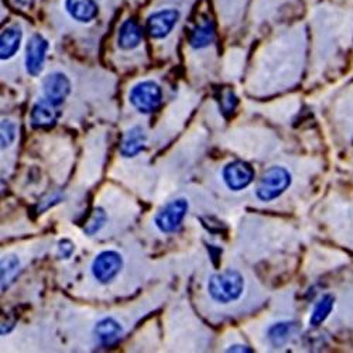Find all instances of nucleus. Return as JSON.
Wrapping results in <instances>:
<instances>
[{
	"mask_svg": "<svg viewBox=\"0 0 353 353\" xmlns=\"http://www.w3.org/2000/svg\"><path fill=\"white\" fill-rule=\"evenodd\" d=\"M210 297L218 304H232L238 301L245 291L243 276L233 269H226L222 273H216L208 280Z\"/></svg>",
	"mask_w": 353,
	"mask_h": 353,
	"instance_id": "f257e3e1",
	"label": "nucleus"
},
{
	"mask_svg": "<svg viewBox=\"0 0 353 353\" xmlns=\"http://www.w3.org/2000/svg\"><path fill=\"white\" fill-rule=\"evenodd\" d=\"M291 185V174L287 168L274 165L263 172L256 187V196L263 202H270L281 196Z\"/></svg>",
	"mask_w": 353,
	"mask_h": 353,
	"instance_id": "f03ea898",
	"label": "nucleus"
},
{
	"mask_svg": "<svg viewBox=\"0 0 353 353\" xmlns=\"http://www.w3.org/2000/svg\"><path fill=\"white\" fill-rule=\"evenodd\" d=\"M130 105L140 113L150 114L163 103V90L154 81H141L129 92Z\"/></svg>",
	"mask_w": 353,
	"mask_h": 353,
	"instance_id": "7ed1b4c3",
	"label": "nucleus"
},
{
	"mask_svg": "<svg viewBox=\"0 0 353 353\" xmlns=\"http://www.w3.org/2000/svg\"><path fill=\"white\" fill-rule=\"evenodd\" d=\"M188 208L190 203L185 198L172 199L156 214L154 225L163 233H174L181 228V223L187 216Z\"/></svg>",
	"mask_w": 353,
	"mask_h": 353,
	"instance_id": "20e7f679",
	"label": "nucleus"
},
{
	"mask_svg": "<svg viewBox=\"0 0 353 353\" xmlns=\"http://www.w3.org/2000/svg\"><path fill=\"white\" fill-rule=\"evenodd\" d=\"M123 269V257L114 250L101 252L92 261L91 272L101 284L112 283Z\"/></svg>",
	"mask_w": 353,
	"mask_h": 353,
	"instance_id": "39448f33",
	"label": "nucleus"
},
{
	"mask_svg": "<svg viewBox=\"0 0 353 353\" xmlns=\"http://www.w3.org/2000/svg\"><path fill=\"white\" fill-rule=\"evenodd\" d=\"M222 180L229 190L238 192L248 188L253 183L254 170L243 160H234L223 167Z\"/></svg>",
	"mask_w": 353,
	"mask_h": 353,
	"instance_id": "423d86ee",
	"label": "nucleus"
},
{
	"mask_svg": "<svg viewBox=\"0 0 353 353\" xmlns=\"http://www.w3.org/2000/svg\"><path fill=\"white\" fill-rule=\"evenodd\" d=\"M180 20V12L175 9H163L152 13L147 17L145 28L149 36L154 40H161L167 37L175 24Z\"/></svg>",
	"mask_w": 353,
	"mask_h": 353,
	"instance_id": "0eeeda50",
	"label": "nucleus"
},
{
	"mask_svg": "<svg viewBox=\"0 0 353 353\" xmlns=\"http://www.w3.org/2000/svg\"><path fill=\"white\" fill-rule=\"evenodd\" d=\"M48 41L41 34H33L26 47V70L32 77L40 75L44 68Z\"/></svg>",
	"mask_w": 353,
	"mask_h": 353,
	"instance_id": "6e6552de",
	"label": "nucleus"
},
{
	"mask_svg": "<svg viewBox=\"0 0 353 353\" xmlns=\"http://www.w3.org/2000/svg\"><path fill=\"white\" fill-rule=\"evenodd\" d=\"M43 92L54 106H60L71 94V81L63 72L48 74L43 79Z\"/></svg>",
	"mask_w": 353,
	"mask_h": 353,
	"instance_id": "1a4fd4ad",
	"label": "nucleus"
},
{
	"mask_svg": "<svg viewBox=\"0 0 353 353\" xmlns=\"http://www.w3.org/2000/svg\"><path fill=\"white\" fill-rule=\"evenodd\" d=\"M94 334L102 345L110 346L114 345L116 342H119V339L123 336V327L121 325V322L116 321L114 318L105 316L95 325Z\"/></svg>",
	"mask_w": 353,
	"mask_h": 353,
	"instance_id": "9d476101",
	"label": "nucleus"
},
{
	"mask_svg": "<svg viewBox=\"0 0 353 353\" xmlns=\"http://www.w3.org/2000/svg\"><path fill=\"white\" fill-rule=\"evenodd\" d=\"M65 10L78 23H91L98 16L95 0H65Z\"/></svg>",
	"mask_w": 353,
	"mask_h": 353,
	"instance_id": "9b49d317",
	"label": "nucleus"
},
{
	"mask_svg": "<svg viewBox=\"0 0 353 353\" xmlns=\"http://www.w3.org/2000/svg\"><path fill=\"white\" fill-rule=\"evenodd\" d=\"M145 140L147 136L143 130L141 126H133L132 129H129L121 143V156L125 159H130V157H136L139 153H141L145 147Z\"/></svg>",
	"mask_w": 353,
	"mask_h": 353,
	"instance_id": "f8f14e48",
	"label": "nucleus"
},
{
	"mask_svg": "<svg viewBox=\"0 0 353 353\" xmlns=\"http://www.w3.org/2000/svg\"><path fill=\"white\" fill-rule=\"evenodd\" d=\"M190 46L195 50L210 47L215 41V26L211 19H202L191 30Z\"/></svg>",
	"mask_w": 353,
	"mask_h": 353,
	"instance_id": "ddd939ff",
	"label": "nucleus"
},
{
	"mask_svg": "<svg viewBox=\"0 0 353 353\" xmlns=\"http://www.w3.org/2000/svg\"><path fill=\"white\" fill-rule=\"evenodd\" d=\"M143 40L141 28L136 20L128 19L122 23L119 33H117V46L122 50H134Z\"/></svg>",
	"mask_w": 353,
	"mask_h": 353,
	"instance_id": "4468645a",
	"label": "nucleus"
},
{
	"mask_svg": "<svg viewBox=\"0 0 353 353\" xmlns=\"http://www.w3.org/2000/svg\"><path fill=\"white\" fill-rule=\"evenodd\" d=\"M57 117H58V113L55 110V106L47 99H40L34 103L32 109L30 122H32V126L36 129L48 128L55 123Z\"/></svg>",
	"mask_w": 353,
	"mask_h": 353,
	"instance_id": "2eb2a0df",
	"label": "nucleus"
},
{
	"mask_svg": "<svg viewBox=\"0 0 353 353\" xmlns=\"http://www.w3.org/2000/svg\"><path fill=\"white\" fill-rule=\"evenodd\" d=\"M23 39L21 28L17 26L8 27L3 30L2 36H0V58L2 60H10L12 57L16 55V52L20 48Z\"/></svg>",
	"mask_w": 353,
	"mask_h": 353,
	"instance_id": "dca6fc26",
	"label": "nucleus"
},
{
	"mask_svg": "<svg viewBox=\"0 0 353 353\" xmlns=\"http://www.w3.org/2000/svg\"><path fill=\"white\" fill-rule=\"evenodd\" d=\"M294 331H296V323L294 322H279L269 328L268 336L273 346H283L288 342Z\"/></svg>",
	"mask_w": 353,
	"mask_h": 353,
	"instance_id": "f3484780",
	"label": "nucleus"
},
{
	"mask_svg": "<svg viewBox=\"0 0 353 353\" xmlns=\"http://www.w3.org/2000/svg\"><path fill=\"white\" fill-rule=\"evenodd\" d=\"M334 308V299L332 296H323L315 305L311 318H310V323L312 327H319L321 323L328 318V315L331 314Z\"/></svg>",
	"mask_w": 353,
	"mask_h": 353,
	"instance_id": "a211bd4d",
	"label": "nucleus"
},
{
	"mask_svg": "<svg viewBox=\"0 0 353 353\" xmlns=\"http://www.w3.org/2000/svg\"><path fill=\"white\" fill-rule=\"evenodd\" d=\"M20 268V260L13 256H5L2 259V290H5L8 287V284L14 279V276L17 274Z\"/></svg>",
	"mask_w": 353,
	"mask_h": 353,
	"instance_id": "6ab92c4d",
	"label": "nucleus"
},
{
	"mask_svg": "<svg viewBox=\"0 0 353 353\" xmlns=\"http://www.w3.org/2000/svg\"><path fill=\"white\" fill-rule=\"evenodd\" d=\"M106 222H108V215H106L105 210L98 207L94 210L91 218L88 219V222L83 228V232L88 234V236H94V234H97L105 226Z\"/></svg>",
	"mask_w": 353,
	"mask_h": 353,
	"instance_id": "aec40b11",
	"label": "nucleus"
},
{
	"mask_svg": "<svg viewBox=\"0 0 353 353\" xmlns=\"http://www.w3.org/2000/svg\"><path fill=\"white\" fill-rule=\"evenodd\" d=\"M0 140H2V149L10 147L17 136V126L12 121H2V128H0Z\"/></svg>",
	"mask_w": 353,
	"mask_h": 353,
	"instance_id": "412c9836",
	"label": "nucleus"
},
{
	"mask_svg": "<svg viewBox=\"0 0 353 353\" xmlns=\"http://www.w3.org/2000/svg\"><path fill=\"white\" fill-rule=\"evenodd\" d=\"M75 250V245L70 239H63L58 243V257L60 259H70Z\"/></svg>",
	"mask_w": 353,
	"mask_h": 353,
	"instance_id": "4be33fe9",
	"label": "nucleus"
},
{
	"mask_svg": "<svg viewBox=\"0 0 353 353\" xmlns=\"http://www.w3.org/2000/svg\"><path fill=\"white\" fill-rule=\"evenodd\" d=\"M13 5L20 9H32L36 0H12Z\"/></svg>",
	"mask_w": 353,
	"mask_h": 353,
	"instance_id": "5701e85b",
	"label": "nucleus"
},
{
	"mask_svg": "<svg viewBox=\"0 0 353 353\" xmlns=\"http://www.w3.org/2000/svg\"><path fill=\"white\" fill-rule=\"evenodd\" d=\"M228 352H246V353H249V352H252V349L249 346H245V345H233L228 349Z\"/></svg>",
	"mask_w": 353,
	"mask_h": 353,
	"instance_id": "b1692460",
	"label": "nucleus"
}]
</instances>
